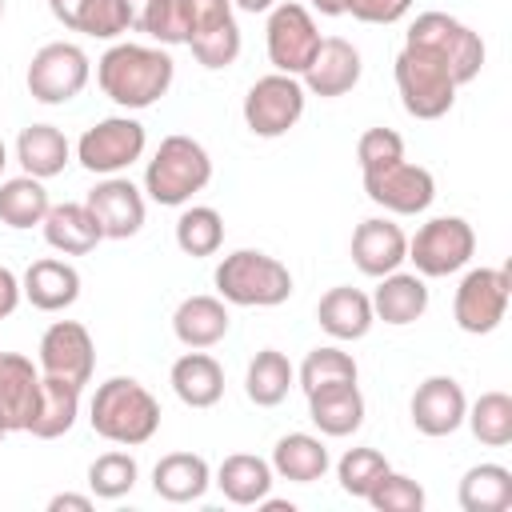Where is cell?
Instances as JSON below:
<instances>
[{"label": "cell", "instance_id": "11", "mask_svg": "<svg viewBox=\"0 0 512 512\" xmlns=\"http://www.w3.org/2000/svg\"><path fill=\"white\" fill-rule=\"evenodd\" d=\"M508 300H512L508 268H472V272H464V280L456 288L452 320L468 336H488L508 316Z\"/></svg>", "mask_w": 512, "mask_h": 512}, {"label": "cell", "instance_id": "26", "mask_svg": "<svg viewBox=\"0 0 512 512\" xmlns=\"http://www.w3.org/2000/svg\"><path fill=\"white\" fill-rule=\"evenodd\" d=\"M228 304L220 296H184L172 312V332L184 348H212L228 336Z\"/></svg>", "mask_w": 512, "mask_h": 512}, {"label": "cell", "instance_id": "32", "mask_svg": "<svg viewBox=\"0 0 512 512\" xmlns=\"http://www.w3.org/2000/svg\"><path fill=\"white\" fill-rule=\"evenodd\" d=\"M80 384H68L60 376H44L40 372V408L28 424V432L36 440H56L64 432H72L76 416H80Z\"/></svg>", "mask_w": 512, "mask_h": 512}, {"label": "cell", "instance_id": "22", "mask_svg": "<svg viewBox=\"0 0 512 512\" xmlns=\"http://www.w3.org/2000/svg\"><path fill=\"white\" fill-rule=\"evenodd\" d=\"M316 324L332 336V340H364L376 324L372 316V296L352 288V284H336L320 296L316 304Z\"/></svg>", "mask_w": 512, "mask_h": 512}, {"label": "cell", "instance_id": "24", "mask_svg": "<svg viewBox=\"0 0 512 512\" xmlns=\"http://www.w3.org/2000/svg\"><path fill=\"white\" fill-rule=\"evenodd\" d=\"M428 312V284L420 272H388L380 276L376 292H372V316L392 324V328H404V324H416L420 316Z\"/></svg>", "mask_w": 512, "mask_h": 512}, {"label": "cell", "instance_id": "19", "mask_svg": "<svg viewBox=\"0 0 512 512\" xmlns=\"http://www.w3.org/2000/svg\"><path fill=\"white\" fill-rule=\"evenodd\" d=\"M40 408V364L20 352H0V424L4 432H28Z\"/></svg>", "mask_w": 512, "mask_h": 512}, {"label": "cell", "instance_id": "40", "mask_svg": "<svg viewBox=\"0 0 512 512\" xmlns=\"http://www.w3.org/2000/svg\"><path fill=\"white\" fill-rule=\"evenodd\" d=\"M136 480H140V468L132 452H104L88 464V492L96 500H120L136 488Z\"/></svg>", "mask_w": 512, "mask_h": 512}, {"label": "cell", "instance_id": "38", "mask_svg": "<svg viewBox=\"0 0 512 512\" xmlns=\"http://www.w3.org/2000/svg\"><path fill=\"white\" fill-rule=\"evenodd\" d=\"M224 244V216L208 204H192L176 216V248L184 256H216Z\"/></svg>", "mask_w": 512, "mask_h": 512}, {"label": "cell", "instance_id": "30", "mask_svg": "<svg viewBox=\"0 0 512 512\" xmlns=\"http://www.w3.org/2000/svg\"><path fill=\"white\" fill-rule=\"evenodd\" d=\"M272 472L280 480H292V484H312V480H324V472L332 468V456L324 448L320 436L312 432H288L276 440L272 448Z\"/></svg>", "mask_w": 512, "mask_h": 512}, {"label": "cell", "instance_id": "2", "mask_svg": "<svg viewBox=\"0 0 512 512\" xmlns=\"http://www.w3.org/2000/svg\"><path fill=\"white\" fill-rule=\"evenodd\" d=\"M88 424L108 444L140 448L160 428V404H156V396L140 380L108 376L104 384H96V396L88 404Z\"/></svg>", "mask_w": 512, "mask_h": 512}, {"label": "cell", "instance_id": "13", "mask_svg": "<svg viewBox=\"0 0 512 512\" xmlns=\"http://www.w3.org/2000/svg\"><path fill=\"white\" fill-rule=\"evenodd\" d=\"M320 28L312 20V12L296 0H280L276 8H268V28H264V44H268V60L276 72L284 76H304V68L312 64L316 48H320Z\"/></svg>", "mask_w": 512, "mask_h": 512}, {"label": "cell", "instance_id": "5", "mask_svg": "<svg viewBox=\"0 0 512 512\" xmlns=\"http://www.w3.org/2000/svg\"><path fill=\"white\" fill-rule=\"evenodd\" d=\"M408 48H420L428 56H436L456 84H472L484 68V40L480 32H472L464 20L448 16V12H420L408 32H404Z\"/></svg>", "mask_w": 512, "mask_h": 512}, {"label": "cell", "instance_id": "17", "mask_svg": "<svg viewBox=\"0 0 512 512\" xmlns=\"http://www.w3.org/2000/svg\"><path fill=\"white\" fill-rule=\"evenodd\" d=\"M408 412H412L416 432H424V436H452L464 424L468 396H464L460 380H452V376H428V380L416 384Z\"/></svg>", "mask_w": 512, "mask_h": 512}, {"label": "cell", "instance_id": "21", "mask_svg": "<svg viewBox=\"0 0 512 512\" xmlns=\"http://www.w3.org/2000/svg\"><path fill=\"white\" fill-rule=\"evenodd\" d=\"M20 292L40 312H64L80 300V272L68 260L44 256L28 264V272L20 276Z\"/></svg>", "mask_w": 512, "mask_h": 512}, {"label": "cell", "instance_id": "45", "mask_svg": "<svg viewBox=\"0 0 512 512\" xmlns=\"http://www.w3.org/2000/svg\"><path fill=\"white\" fill-rule=\"evenodd\" d=\"M412 8V0H352L348 12L360 20V24H396L404 20Z\"/></svg>", "mask_w": 512, "mask_h": 512}, {"label": "cell", "instance_id": "23", "mask_svg": "<svg viewBox=\"0 0 512 512\" xmlns=\"http://www.w3.org/2000/svg\"><path fill=\"white\" fill-rule=\"evenodd\" d=\"M48 12L68 28L92 40H116L132 28L124 0H48Z\"/></svg>", "mask_w": 512, "mask_h": 512}, {"label": "cell", "instance_id": "18", "mask_svg": "<svg viewBox=\"0 0 512 512\" xmlns=\"http://www.w3.org/2000/svg\"><path fill=\"white\" fill-rule=\"evenodd\" d=\"M360 72H364V64H360L356 44L344 40V36H324L312 64L304 68L300 84H304V92H312L320 100H332V96L352 92L360 84Z\"/></svg>", "mask_w": 512, "mask_h": 512}, {"label": "cell", "instance_id": "47", "mask_svg": "<svg viewBox=\"0 0 512 512\" xmlns=\"http://www.w3.org/2000/svg\"><path fill=\"white\" fill-rule=\"evenodd\" d=\"M48 512H92V496L80 492H60L48 500Z\"/></svg>", "mask_w": 512, "mask_h": 512}, {"label": "cell", "instance_id": "33", "mask_svg": "<svg viewBox=\"0 0 512 512\" xmlns=\"http://www.w3.org/2000/svg\"><path fill=\"white\" fill-rule=\"evenodd\" d=\"M40 228H44L48 248H56L64 256H84L104 240L100 224L92 220V212L84 204H52Z\"/></svg>", "mask_w": 512, "mask_h": 512}, {"label": "cell", "instance_id": "28", "mask_svg": "<svg viewBox=\"0 0 512 512\" xmlns=\"http://www.w3.org/2000/svg\"><path fill=\"white\" fill-rule=\"evenodd\" d=\"M308 420L320 428V436H352L364 424V392L360 384H332L308 392Z\"/></svg>", "mask_w": 512, "mask_h": 512}, {"label": "cell", "instance_id": "20", "mask_svg": "<svg viewBox=\"0 0 512 512\" xmlns=\"http://www.w3.org/2000/svg\"><path fill=\"white\" fill-rule=\"evenodd\" d=\"M404 260H408V236H404L400 224H392L388 216H368V220L356 224V232H352V264L364 276L380 280V276L396 272Z\"/></svg>", "mask_w": 512, "mask_h": 512}, {"label": "cell", "instance_id": "42", "mask_svg": "<svg viewBox=\"0 0 512 512\" xmlns=\"http://www.w3.org/2000/svg\"><path fill=\"white\" fill-rule=\"evenodd\" d=\"M388 468H392V464L384 460V452H376V448H348V452L336 460V480H340V488H344L348 496L368 500V492L380 484V476H384Z\"/></svg>", "mask_w": 512, "mask_h": 512}, {"label": "cell", "instance_id": "4", "mask_svg": "<svg viewBox=\"0 0 512 512\" xmlns=\"http://www.w3.org/2000/svg\"><path fill=\"white\" fill-rule=\"evenodd\" d=\"M216 292L236 308H276L292 296V272L268 252L236 248L216 264Z\"/></svg>", "mask_w": 512, "mask_h": 512}, {"label": "cell", "instance_id": "35", "mask_svg": "<svg viewBox=\"0 0 512 512\" xmlns=\"http://www.w3.org/2000/svg\"><path fill=\"white\" fill-rule=\"evenodd\" d=\"M48 208H52V200H48L44 180L24 172V176H12V180L0 184V224L24 232V228L44 224Z\"/></svg>", "mask_w": 512, "mask_h": 512}, {"label": "cell", "instance_id": "10", "mask_svg": "<svg viewBox=\"0 0 512 512\" xmlns=\"http://www.w3.org/2000/svg\"><path fill=\"white\" fill-rule=\"evenodd\" d=\"M88 76H92V60L84 56V48L72 40H52L36 48L24 84H28V96L40 104H68L84 92Z\"/></svg>", "mask_w": 512, "mask_h": 512}, {"label": "cell", "instance_id": "46", "mask_svg": "<svg viewBox=\"0 0 512 512\" xmlns=\"http://www.w3.org/2000/svg\"><path fill=\"white\" fill-rule=\"evenodd\" d=\"M20 296H24V292H20V276L0 264V320H8V316L16 312Z\"/></svg>", "mask_w": 512, "mask_h": 512}, {"label": "cell", "instance_id": "3", "mask_svg": "<svg viewBox=\"0 0 512 512\" xmlns=\"http://www.w3.org/2000/svg\"><path fill=\"white\" fill-rule=\"evenodd\" d=\"M212 180V156L192 136H164L144 168V192L160 208H180L196 192H204Z\"/></svg>", "mask_w": 512, "mask_h": 512}, {"label": "cell", "instance_id": "50", "mask_svg": "<svg viewBox=\"0 0 512 512\" xmlns=\"http://www.w3.org/2000/svg\"><path fill=\"white\" fill-rule=\"evenodd\" d=\"M4 164H8V148H4V140H0V172H4Z\"/></svg>", "mask_w": 512, "mask_h": 512}, {"label": "cell", "instance_id": "8", "mask_svg": "<svg viewBox=\"0 0 512 512\" xmlns=\"http://www.w3.org/2000/svg\"><path fill=\"white\" fill-rule=\"evenodd\" d=\"M472 252H476V232L464 216H432L408 240V260L424 280H440L468 268Z\"/></svg>", "mask_w": 512, "mask_h": 512}, {"label": "cell", "instance_id": "52", "mask_svg": "<svg viewBox=\"0 0 512 512\" xmlns=\"http://www.w3.org/2000/svg\"><path fill=\"white\" fill-rule=\"evenodd\" d=\"M0 16H4V0H0Z\"/></svg>", "mask_w": 512, "mask_h": 512}, {"label": "cell", "instance_id": "15", "mask_svg": "<svg viewBox=\"0 0 512 512\" xmlns=\"http://www.w3.org/2000/svg\"><path fill=\"white\" fill-rule=\"evenodd\" d=\"M40 372L44 376H60L68 384H88L92 368H96V344L92 332L80 320H56L44 328L40 336Z\"/></svg>", "mask_w": 512, "mask_h": 512}, {"label": "cell", "instance_id": "7", "mask_svg": "<svg viewBox=\"0 0 512 512\" xmlns=\"http://www.w3.org/2000/svg\"><path fill=\"white\" fill-rule=\"evenodd\" d=\"M180 4V28L192 56L220 72L236 64L240 56V24L232 16V0H176Z\"/></svg>", "mask_w": 512, "mask_h": 512}, {"label": "cell", "instance_id": "12", "mask_svg": "<svg viewBox=\"0 0 512 512\" xmlns=\"http://www.w3.org/2000/svg\"><path fill=\"white\" fill-rule=\"evenodd\" d=\"M304 104H308V92H304L300 76L268 72L244 96V124H248L252 136L276 140L288 128H296V120L304 116Z\"/></svg>", "mask_w": 512, "mask_h": 512}, {"label": "cell", "instance_id": "49", "mask_svg": "<svg viewBox=\"0 0 512 512\" xmlns=\"http://www.w3.org/2000/svg\"><path fill=\"white\" fill-rule=\"evenodd\" d=\"M280 0H232V8H240V12H268V8H276Z\"/></svg>", "mask_w": 512, "mask_h": 512}, {"label": "cell", "instance_id": "43", "mask_svg": "<svg viewBox=\"0 0 512 512\" xmlns=\"http://www.w3.org/2000/svg\"><path fill=\"white\" fill-rule=\"evenodd\" d=\"M368 504H372L376 512H420V508H424V488H420L412 476L388 468V472L380 476V484L368 492Z\"/></svg>", "mask_w": 512, "mask_h": 512}, {"label": "cell", "instance_id": "36", "mask_svg": "<svg viewBox=\"0 0 512 512\" xmlns=\"http://www.w3.org/2000/svg\"><path fill=\"white\" fill-rule=\"evenodd\" d=\"M464 512H508L512 508V472L504 464H472L460 480Z\"/></svg>", "mask_w": 512, "mask_h": 512}, {"label": "cell", "instance_id": "41", "mask_svg": "<svg viewBox=\"0 0 512 512\" xmlns=\"http://www.w3.org/2000/svg\"><path fill=\"white\" fill-rule=\"evenodd\" d=\"M132 28L144 32L148 40H156L160 48L168 44H184V28H180V4L176 0H124Z\"/></svg>", "mask_w": 512, "mask_h": 512}, {"label": "cell", "instance_id": "9", "mask_svg": "<svg viewBox=\"0 0 512 512\" xmlns=\"http://www.w3.org/2000/svg\"><path fill=\"white\" fill-rule=\"evenodd\" d=\"M148 148V132L136 116H104L76 140V160L96 176H120Z\"/></svg>", "mask_w": 512, "mask_h": 512}, {"label": "cell", "instance_id": "29", "mask_svg": "<svg viewBox=\"0 0 512 512\" xmlns=\"http://www.w3.org/2000/svg\"><path fill=\"white\" fill-rule=\"evenodd\" d=\"M272 480H276L272 464H268L264 456H252V452H232V456H224L220 468H216V476H212V484L224 492V500H232V504H240V508L260 504V500L272 492Z\"/></svg>", "mask_w": 512, "mask_h": 512}, {"label": "cell", "instance_id": "34", "mask_svg": "<svg viewBox=\"0 0 512 512\" xmlns=\"http://www.w3.org/2000/svg\"><path fill=\"white\" fill-rule=\"evenodd\" d=\"M296 384V368L284 352L276 348H260L252 360H248V372H244V392L256 408H276L288 388Z\"/></svg>", "mask_w": 512, "mask_h": 512}, {"label": "cell", "instance_id": "44", "mask_svg": "<svg viewBox=\"0 0 512 512\" xmlns=\"http://www.w3.org/2000/svg\"><path fill=\"white\" fill-rule=\"evenodd\" d=\"M356 160H360V172H376V168H384V164L404 160V140H400V132H392V128H368V132L356 140Z\"/></svg>", "mask_w": 512, "mask_h": 512}, {"label": "cell", "instance_id": "51", "mask_svg": "<svg viewBox=\"0 0 512 512\" xmlns=\"http://www.w3.org/2000/svg\"><path fill=\"white\" fill-rule=\"evenodd\" d=\"M4 436H8V432H4V424H0V440H4Z\"/></svg>", "mask_w": 512, "mask_h": 512}, {"label": "cell", "instance_id": "14", "mask_svg": "<svg viewBox=\"0 0 512 512\" xmlns=\"http://www.w3.org/2000/svg\"><path fill=\"white\" fill-rule=\"evenodd\" d=\"M364 192L372 204H380L392 216H420L436 200V180L424 164L396 160L376 172H364Z\"/></svg>", "mask_w": 512, "mask_h": 512}, {"label": "cell", "instance_id": "1", "mask_svg": "<svg viewBox=\"0 0 512 512\" xmlns=\"http://www.w3.org/2000/svg\"><path fill=\"white\" fill-rule=\"evenodd\" d=\"M176 80V60L156 48V44H112L100 60H96V84L100 92L124 108V112H140L152 108Z\"/></svg>", "mask_w": 512, "mask_h": 512}, {"label": "cell", "instance_id": "31", "mask_svg": "<svg viewBox=\"0 0 512 512\" xmlns=\"http://www.w3.org/2000/svg\"><path fill=\"white\" fill-rule=\"evenodd\" d=\"M16 160H20V168L28 176L52 180L72 160V144H68V136L56 124H28L16 136Z\"/></svg>", "mask_w": 512, "mask_h": 512}, {"label": "cell", "instance_id": "16", "mask_svg": "<svg viewBox=\"0 0 512 512\" xmlns=\"http://www.w3.org/2000/svg\"><path fill=\"white\" fill-rule=\"evenodd\" d=\"M84 208L92 212V220L100 224L104 240H128L144 228V192L128 180V176H104L88 196Z\"/></svg>", "mask_w": 512, "mask_h": 512}, {"label": "cell", "instance_id": "48", "mask_svg": "<svg viewBox=\"0 0 512 512\" xmlns=\"http://www.w3.org/2000/svg\"><path fill=\"white\" fill-rule=\"evenodd\" d=\"M308 4H312V8L320 12V16H344L352 0H308Z\"/></svg>", "mask_w": 512, "mask_h": 512}, {"label": "cell", "instance_id": "25", "mask_svg": "<svg viewBox=\"0 0 512 512\" xmlns=\"http://www.w3.org/2000/svg\"><path fill=\"white\" fill-rule=\"evenodd\" d=\"M168 384H172V392H176L180 404H188V408H212L224 396V368L204 348H192V352H184L172 364Z\"/></svg>", "mask_w": 512, "mask_h": 512}, {"label": "cell", "instance_id": "27", "mask_svg": "<svg viewBox=\"0 0 512 512\" xmlns=\"http://www.w3.org/2000/svg\"><path fill=\"white\" fill-rule=\"evenodd\" d=\"M208 484H212V468L196 452H168L152 468V492L168 504H192L208 492Z\"/></svg>", "mask_w": 512, "mask_h": 512}, {"label": "cell", "instance_id": "39", "mask_svg": "<svg viewBox=\"0 0 512 512\" xmlns=\"http://www.w3.org/2000/svg\"><path fill=\"white\" fill-rule=\"evenodd\" d=\"M356 376H360L356 360H352L344 348H336V344H320V348H312V352L304 356V364L296 368V384H300V392H304V396H308V392H316V388L352 384Z\"/></svg>", "mask_w": 512, "mask_h": 512}, {"label": "cell", "instance_id": "6", "mask_svg": "<svg viewBox=\"0 0 512 512\" xmlns=\"http://www.w3.org/2000/svg\"><path fill=\"white\" fill-rule=\"evenodd\" d=\"M392 76H396L400 104H404V112L412 120H440V116L452 112L460 84L452 80V72L436 56L404 44L396 52V60H392Z\"/></svg>", "mask_w": 512, "mask_h": 512}, {"label": "cell", "instance_id": "37", "mask_svg": "<svg viewBox=\"0 0 512 512\" xmlns=\"http://www.w3.org/2000/svg\"><path fill=\"white\" fill-rule=\"evenodd\" d=\"M464 424L484 448H508L512 444V396L508 392H480L476 404H468Z\"/></svg>", "mask_w": 512, "mask_h": 512}]
</instances>
